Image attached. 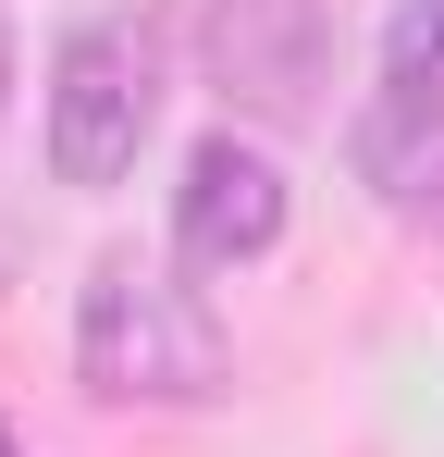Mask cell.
I'll list each match as a JSON object with an SVG mask.
<instances>
[{
    "mask_svg": "<svg viewBox=\"0 0 444 457\" xmlns=\"http://www.w3.org/2000/svg\"><path fill=\"white\" fill-rule=\"evenodd\" d=\"M148 112H160L148 25H136V12L74 25V37H62V62H50V173H62V186H111V173H136Z\"/></svg>",
    "mask_w": 444,
    "mask_h": 457,
    "instance_id": "7a4b0ae2",
    "label": "cell"
},
{
    "mask_svg": "<svg viewBox=\"0 0 444 457\" xmlns=\"http://www.w3.org/2000/svg\"><path fill=\"white\" fill-rule=\"evenodd\" d=\"M0 457H12V433H0Z\"/></svg>",
    "mask_w": 444,
    "mask_h": 457,
    "instance_id": "52a82bcc",
    "label": "cell"
},
{
    "mask_svg": "<svg viewBox=\"0 0 444 457\" xmlns=\"http://www.w3.org/2000/svg\"><path fill=\"white\" fill-rule=\"evenodd\" d=\"M333 75V0H210V87L259 124H296Z\"/></svg>",
    "mask_w": 444,
    "mask_h": 457,
    "instance_id": "3957f363",
    "label": "cell"
},
{
    "mask_svg": "<svg viewBox=\"0 0 444 457\" xmlns=\"http://www.w3.org/2000/svg\"><path fill=\"white\" fill-rule=\"evenodd\" d=\"M420 124H444V0H407V12H395V37H382V99H370V124H358V161L395 173Z\"/></svg>",
    "mask_w": 444,
    "mask_h": 457,
    "instance_id": "5b68a950",
    "label": "cell"
},
{
    "mask_svg": "<svg viewBox=\"0 0 444 457\" xmlns=\"http://www.w3.org/2000/svg\"><path fill=\"white\" fill-rule=\"evenodd\" d=\"M0 87H12V12H0Z\"/></svg>",
    "mask_w": 444,
    "mask_h": 457,
    "instance_id": "8992f818",
    "label": "cell"
},
{
    "mask_svg": "<svg viewBox=\"0 0 444 457\" xmlns=\"http://www.w3.org/2000/svg\"><path fill=\"white\" fill-rule=\"evenodd\" d=\"M74 371L111 408H136V395L148 408H185V395H222V321L160 260H99L86 309H74Z\"/></svg>",
    "mask_w": 444,
    "mask_h": 457,
    "instance_id": "6da1fadb",
    "label": "cell"
},
{
    "mask_svg": "<svg viewBox=\"0 0 444 457\" xmlns=\"http://www.w3.org/2000/svg\"><path fill=\"white\" fill-rule=\"evenodd\" d=\"M272 235H284V161L247 149V137H210V149L185 161V186H173V247L198 272H234Z\"/></svg>",
    "mask_w": 444,
    "mask_h": 457,
    "instance_id": "277c9868",
    "label": "cell"
}]
</instances>
